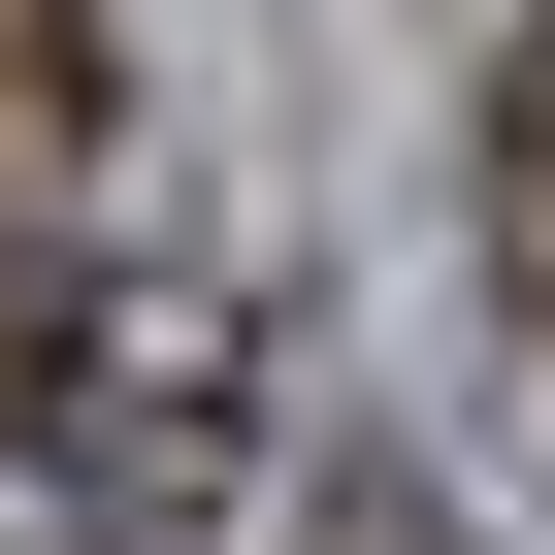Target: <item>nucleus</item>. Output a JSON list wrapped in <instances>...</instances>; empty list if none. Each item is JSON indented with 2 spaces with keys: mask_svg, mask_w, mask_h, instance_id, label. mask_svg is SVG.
<instances>
[{
  "mask_svg": "<svg viewBox=\"0 0 555 555\" xmlns=\"http://www.w3.org/2000/svg\"><path fill=\"white\" fill-rule=\"evenodd\" d=\"M99 131H131L99 0H0V229H66V196H99Z\"/></svg>",
  "mask_w": 555,
  "mask_h": 555,
  "instance_id": "nucleus-1",
  "label": "nucleus"
},
{
  "mask_svg": "<svg viewBox=\"0 0 555 555\" xmlns=\"http://www.w3.org/2000/svg\"><path fill=\"white\" fill-rule=\"evenodd\" d=\"M490 261H522V327H555V0H522V66H490Z\"/></svg>",
  "mask_w": 555,
  "mask_h": 555,
  "instance_id": "nucleus-2",
  "label": "nucleus"
}]
</instances>
